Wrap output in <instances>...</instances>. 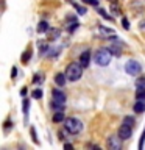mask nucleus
I'll return each instance as SVG.
<instances>
[{
	"instance_id": "obj_23",
	"label": "nucleus",
	"mask_w": 145,
	"mask_h": 150,
	"mask_svg": "<svg viewBox=\"0 0 145 150\" xmlns=\"http://www.w3.org/2000/svg\"><path fill=\"white\" fill-rule=\"evenodd\" d=\"M33 97H34V98H41L42 97V91H41V89H34V91H33Z\"/></svg>"
},
{
	"instance_id": "obj_2",
	"label": "nucleus",
	"mask_w": 145,
	"mask_h": 150,
	"mask_svg": "<svg viewBox=\"0 0 145 150\" xmlns=\"http://www.w3.org/2000/svg\"><path fill=\"white\" fill-rule=\"evenodd\" d=\"M83 69L84 67L80 64V61L78 63H70L67 66V70H65V75H67L69 81H78L83 75Z\"/></svg>"
},
{
	"instance_id": "obj_31",
	"label": "nucleus",
	"mask_w": 145,
	"mask_h": 150,
	"mask_svg": "<svg viewBox=\"0 0 145 150\" xmlns=\"http://www.w3.org/2000/svg\"><path fill=\"white\" fill-rule=\"evenodd\" d=\"M64 147H65V149H73V145H72V144H64Z\"/></svg>"
},
{
	"instance_id": "obj_26",
	"label": "nucleus",
	"mask_w": 145,
	"mask_h": 150,
	"mask_svg": "<svg viewBox=\"0 0 145 150\" xmlns=\"http://www.w3.org/2000/svg\"><path fill=\"white\" fill-rule=\"evenodd\" d=\"M23 112H25V119L28 116V100H23Z\"/></svg>"
},
{
	"instance_id": "obj_1",
	"label": "nucleus",
	"mask_w": 145,
	"mask_h": 150,
	"mask_svg": "<svg viewBox=\"0 0 145 150\" xmlns=\"http://www.w3.org/2000/svg\"><path fill=\"white\" fill-rule=\"evenodd\" d=\"M64 128L70 134H80L83 131V122L77 119V117H65Z\"/></svg>"
},
{
	"instance_id": "obj_12",
	"label": "nucleus",
	"mask_w": 145,
	"mask_h": 150,
	"mask_svg": "<svg viewBox=\"0 0 145 150\" xmlns=\"http://www.w3.org/2000/svg\"><path fill=\"white\" fill-rule=\"evenodd\" d=\"M144 111H145V100L144 98H139L134 103V112H144Z\"/></svg>"
},
{
	"instance_id": "obj_30",
	"label": "nucleus",
	"mask_w": 145,
	"mask_h": 150,
	"mask_svg": "<svg viewBox=\"0 0 145 150\" xmlns=\"http://www.w3.org/2000/svg\"><path fill=\"white\" fill-rule=\"evenodd\" d=\"M140 30H144V31H145V21L140 22Z\"/></svg>"
},
{
	"instance_id": "obj_28",
	"label": "nucleus",
	"mask_w": 145,
	"mask_h": 150,
	"mask_svg": "<svg viewBox=\"0 0 145 150\" xmlns=\"http://www.w3.org/2000/svg\"><path fill=\"white\" fill-rule=\"evenodd\" d=\"M30 133H31L33 142H36V144H37V138H36V131H34V128H31V130H30Z\"/></svg>"
},
{
	"instance_id": "obj_18",
	"label": "nucleus",
	"mask_w": 145,
	"mask_h": 150,
	"mask_svg": "<svg viewBox=\"0 0 145 150\" xmlns=\"http://www.w3.org/2000/svg\"><path fill=\"white\" fill-rule=\"evenodd\" d=\"M98 13H100L101 16L106 19V21H111V19H112V16H109V14H108V13H106V11H105V9H103V8H100V9H98Z\"/></svg>"
},
{
	"instance_id": "obj_22",
	"label": "nucleus",
	"mask_w": 145,
	"mask_h": 150,
	"mask_svg": "<svg viewBox=\"0 0 145 150\" xmlns=\"http://www.w3.org/2000/svg\"><path fill=\"white\" fill-rule=\"evenodd\" d=\"M98 31H101V33H105V35H112V30H108V28H105V27H98Z\"/></svg>"
},
{
	"instance_id": "obj_3",
	"label": "nucleus",
	"mask_w": 145,
	"mask_h": 150,
	"mask_svg": "<svg viewBox=\"0 0 145 150\" xmlns=\"http://www.w3.org/2000/svg\"><path fill=\"white\" fill-rule=\"evenodd\" d=\"M111 50L109 49H100V50H97L95 52V56H94V61L98 64V66H101V67H105V66H108L111 63Z\"/></svg>"
},
{
	"instance_id": "obj_24",
	"label": "nucleus",
	"mask_w": 145,
	"mask_h": 150,
	"mask_svg": "<svg viewBox=\"0 0 145 150\" xmlns=\"http://www.w3.org/2000/svg\"><path fill=\"white\" fill-rule=\"evenodd\" d=\"M73 6H75V9H77L80 14H84V13H86V9H84L83 6H80V5H77V3H73Z\"/></svg>"
},
{
	"instance_id": "obj_13",
	"label": "nucleus",
	"mask_w": 145,
	"mask_h": 150,
	"mask_svg": "<svg viewBox=\"0 0 145 150\" xmlns=\"http://www.w3.org/2000/svg\"><path fill=\"white\" fill-rule=\"evenodd\" d=\"M53 122H63V120H65V116H64V111H55V114H53Z\"/></svg>"
},
{
	"instance_id": "obj_27",
	"label": "nucleus",
	"mask_w": 145,
	"mask_h": 150,
	"mask_svg": "<svg viewBox=\"0 0 145 150\" xmlns=\"http://www.w3.org/2000/svg\"><path fill=\"white\" fill-rule=\"evenodd\" d=\"M39 47H41V53H45V52L49 50V47H47V44H44V42H41Z\"/></svg>"
},
{
	"instance_id": "obj_9",
	"label": "nucleus",
	"mask_w": 145,
	"mask_h": 150,
	"mask_svg": "<svg viewBox=\"0 0 145 150\" xmlns=\"http://www.w3.org/2000/svg\"><path fill=\"white\" fill-rule=\"evenodd\" d=\"M78 61H80V64H81L83 67L86 69L87 66H89V63H91V52H89V50H84L83 53L80 55V59H78Z\"/></svg>"
},
{
	"instance_id": "obj_25",
	"label": "nucleus",
	"mask_w": 145,
	"mask_h": 150,
	"mask_svg": "<svg viewBox=\"0 0 145 150\" xmlns=\"http://www.w3.org/2000/svg\"><path fill=\"white\" fill-rule=\"evenodd\" d=\"M122 27H123L125 30H130V22H128V19H122Z\"/></svg>"
},
{
	"instance_id": "obj_6",
	"label": "nucleus",
	"mask_w": 145,
	"mask_h": 150,
	"mask_svg": "<svg viewBox=\"0 0 145 150\" xmlns=\"http://www.w3.org/2000/svg\"><path fill=\"white\" fill-rule=\"evenodd\" d=\"M136 98H144L145 100V77H139L136 81Z\"/></svg>"
},
{
	"instance_id": "obj_10",
	"label": "nucleus",
	"mask_w": 145,
	"mask_h": 150,
	"mask_svg": "<svg viewBox=\"0 0 145 150\" xmlns=\"http://www.w3.org/2000/svg\"><path fill=\"white\" fill-rule=\"evenodd\" d=\"M47 36H49V38H47L49 41H56L61 36V30H59V28H49Z\"/></svg>"
},
{
	"instance_id": "obj_17",
	"label": "nucleus",
	"mask_w": 145,
	"mask_h": 150,
	"mask_svg": "<svg viewBox=\"0 0 145 150\" xmlns=\"http://www.w3.org/2000/svg\"><path fill=\"white\" fill-rule=\"evenodd\" d=\"M123 124H126V125H130V127H133L134 128V119L131 116H126L125 119H123Z\"/></svg>"
},
{
	"instance_id": "obj_29",
	"label": "nucleus",
	"mask_w": 145,
	"mask_h": 150,
	"mask_svg": "<svg viewBox=\"0 0 145 150\" xmlns=\"http://www.w3.org/2000/svg\"><path fill=\"white\" fill-rule=\"evenodd\" d=\"M16 74H17V69H16V67H13V69H11V77H13V78H16Z\"/></svg>"
},
{
	"instance_id": "obj_16",
	"label": "nucleus",
	"mask_w": 145,
	"mask_h": 150,
	"mask_svg": "<svg viewBox=\"0 0 145 150\" xmlns=\"http://www.w3.org/2000/svg\"><path fill=\"white\" fill-rule=\"evenodd\" d=\"M78 27H80V23H78L77 21H75V22H70L69 25H67V30H69L70 33H73V31L77 30V28H78Z\"/></svg>"
},
{
	"instance_id": "obj_7",
	"label": "nucleus",
	"mask_w": 145,
	"mask_h": 150,
	"mask_svg": "<svg viewBox=\"0 0 145 150\" xmlns=\"http://www.w3.org/2000/svg\"><path fill=\"white\" fill-rule=\"evenodd\" d=\"M131 134H133V127H130L126 124H122V127L119 128V136L120 138L123 141H126V139L131 138Z\"/></svg>"
},
{
	"instance_id": "obj_11",
	"label": "nucleus",
	"mask_w": 145,
	"mask_h": 150,
	"mask_svg": "<svg viewBox=\"0 0 145 150\" xmlns=\"http://www.w3.org/2000/svg\"><path fill=\"white\" fill-rule=\"evenodd\" d=\"M67 80H69V78H67V75H65V74H61V72H59V74H56V75H55V83L58 84L59 88H63Z\"/></svg>"
},
{
	"instance_id": "obj_19",
	"label": "nucleus",
	"mask_w": 145,
	"mask_h": 150,
	"mask_svg": "<svg viewBox=\"0 0 145 150\" xmlns=\"http://www.w3.org/2000/svg\"><path fill=\"white\" fill-rule=\"evenodd\" d=\"M42 80H44V77H42V74H36L34 77H33V83H41Z\"/></svg>"
},
{
	"instance_id": "obj_8",
	"label": "nucleus",
	"mask_w": 145,
	"mask_h": 150,
	"mask_svg": "<svg viewBox=\"0 0 145 150\" xmlns=\"http://www.w3.org/2000/svg\"><path fill=\"white\" fill-rule=\"evenodd\" d=\"M51 97H53V100H51V102L61 103V105H64V103H65V96H64V92L61 91V89H53V91H51Z\"/></svg>"
},
{
	"instance_id": "obj_4",
	"label": "nucleus",
	"mask_w": 145,
	"mask_h": 150,
	"mask_svg": "<svg viewBox=\"0 0 145 150\" xmlns=\"http://www.w3.org/2000/svg\"><path fill=\"white\" fill-rule=\"evenodd\" d=\"M122 141H123V139L119 136V133L108 136V139H106V147H108V150H120V149H122Z\"/></svg>"
},
{
	"instance_id": "obj_14",
	"label": "nucleus",
	"mask_w": 145,
	"mask_h": 150,
	"mask_svg": "<svg viewBox=\"0 0 145 150\" xmlns=\"http://www.w3.org/2000/svg\"><path fill=\"white\" fill-rule=\"evenodd\" d=\"M49 23H47L45 21H42V22H39V23H37V28H36V30H37V33H47V31H49Z\"/></svg>"
},
{
	"instance_id": "obj_5",
	"label": "nucleus",
	"mask_w": 145,
	"mask_h": 150,
	"mask_svg": "<svg viewBox=\"0 0 145 150\" xmlns=\"http://www.w3.org/2000/svg\"><path fill=\"white\" fill-rule=\"evenodd\" d=\"M125 70L128 75H139L140 72H142V66H140L137 61L134 59H130L128 63L125 64Z\"/></svg>"
},
{
	"instance_id": "obj_21",
	"label": "nucleus",
	"mask_w": 145,
	"mask_h": 150,
	"mask_svg": "<svg viewBox=\"0 0 145 150\" xmlns=\"http://www.w3.org/2000/svg\"><path fill=\"white\" fill-rule=\"evenodd\" d=\"M30 56H31V52H27V53H23L22 55V61H23V64L28 63V59H30Z\"/></svg>"
},
{
	"instance_id": "obj_20",
	"label": "nucleus",
	"mask_w": 145,
	"mask_h": 150,
	"mask_svg": "<svg viewBox=\"0 0 145 150\" xmlns=\"http://www.w3.org/2000/svg\"><path fill=\"white\" fill-rule=\"evenodd\" d=\"M86 5H91V6H98V0H83Z\"/></svg>"
},
{
	"instance_id": "obj_15",
	"label": "nucleus",
	"mask_w": 145,
	"mask_h": 150,
	"mask_svg": "<svg viewBox=\"0 0 145 150\" xmlns=\"http://www.w3.org/2000/svg\"><path fill=\"white\" fill-rule=\"evenodd\" d=\"M111 13H112V16H120V8H119V5H117V2H112L111 3Z\"/></svg>"
}]
</instances>
